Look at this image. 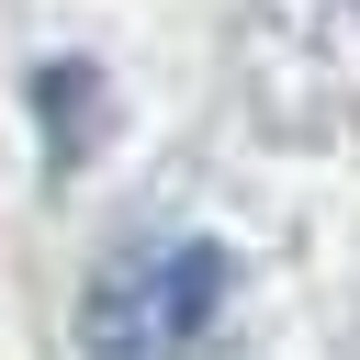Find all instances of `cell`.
I'll return each mask as SVG.
<instances>
[{
  "label": "cell",
  "mask_w": 360,
  "mask_h": 360,
  "mask_svg": "<svg viewBox=\"0 0 360 360\" xmlns=\"http://www.w3.org/2000/svg\"><path fill=\"white\" fill-rule=\"evenodd\" d=\"M214 326H225V248L214 236H135L79 292L90 360H214Z\"/></svg>",
  "instance_id": "cell-1"
}]
</instances>
